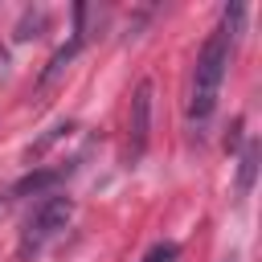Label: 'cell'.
Returning a JSON list of instances; mask_svg holds the SVG:
<instances>
[{
	"label": "cell",
	"mask_w": 262,
	"mask_h": 262,
	"mask_svg": "<svg viewBox=\"0 0 262 262\" xmlns=\"http://www.w3.org/2000/svg\"><path fill=\"white\" fill-rule=\"evenodd\" d=\"M242 20H246V8L242 4H229L217 20V29L209 33L201 57H196V70H192V90H188V119L205 123L217 106V94H221V82H225V70H229V57H233V45H237V33H242Z\"/></svg>",
	"instance_id": "obj_1"
},
{
	"label": "cell",
	"mask_w": 262,
	"mask_h": 262,
	"mask_svg": "<svg viewBox=\"0 0 262 262\" xmlns=\"http://www.w3.org/2000/svg\"><path fill=\"white\" fill-rule=\"evenodd\" d=\"M70 217H74V201L49 192V196L25 217V229H20V242H16V258H20V262H33V258L70 225Z\"/></svg>",
	"instance_id": "obj_2"
},
{
	"label": "cell",
	"mask_w": 262,
	"mask_h": 262,
	"mask_svg": "<svg viewBox=\"0 0 262 262\" xmlns=\"http://www.w3.org/2000/svg\"><path fill=\"white\" fill-rule=\"evenodd\" d=\"M147 131H151V82L143 78L131 94V115H127V156L139 160L147 147Z\"/></svg>",
	"instance_id": "obj_3"
},
{
	"label": "cell",
	"mask_w": 262,
	"mask_h": 262,
	"mask_svg": "<svg viewBox=\"0 0 262 262\" xmlns=\"http://www.w3.org/2000/svg\"><path fill=\"white\" fill-rule=\"evenodd\" d=\"M57 180H61V172H53V168H49V172H33V176L16 180L4 201H16V196H25V192H41V188H49V184H57Z\"/></svg>",
	"instance_id": "obj_4"
},
{
	"label": "cell",
	"mask_w": 262,
	"mask_h": 262,
	"mask_svg": "<svg viewBox=\"0 0 262 262\" xmlns=\"http://www.w3.org/2000/svg\"><path fill=\"white\" fill-rule=\"evenodd\" d=\"M254 160H258V151H254V143L242 151V176H237V188L242 192H250V184H254Z\"/></svg>",
	"instance_id": "obj_5"
},
{
	"label": "cell",
	"mask_w": 262,
	"mask_h": 262,
	"mask_svg": "<svg viewBox=\"0 0 262 262\" xmlns=\"http://www.w3.org/2000/svg\"><path fill=\"white\" fill-rule=\"evenodd\" d=\"M172 258H176V246H172V242H160V246H151V250H147V258H143V262H172Z\"/></svg>",
	"instance_id": "obj_6"
}]
</instances>
